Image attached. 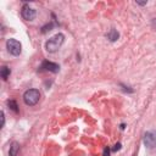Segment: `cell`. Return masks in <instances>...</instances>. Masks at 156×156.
<instances>
[{"label": "cell", "instance_id": "1", "mask_svg": "<svg viewBox=\"0 0 156 156\" xmlns=\"http://www.w3.org/2000/svg\"><path fill=\"white\" fill-rule=\"evenodd\" d=\"M63 41H65V35L62 33H57V34H55L54 37H51L45 43V49L49 52H55V51H57L62 46Z\"/></svg>", "mask_w": 156, "mask_h": 156}, {"label": "cell", "instance_id": "6", "mask_svg": "<svg viewBox=\"0 0 156 156\" xmlns=\"http://www.w3.org/2000/svg\"><path fill=\"white\" fill-rule=\"evenodd\" d=\"M40 71H48V72H52V73H57L60 71V66L55 62H51V61H43L40 67H39Z\"/></svg>", "mask_w": 156, "mask_h": 156}, {"label": "cell", "instance_id": "15", "mask_svg": "<svg viewBox=\"0 0 156 156\" xmlns=\"http://www.w3.org/2000/svg\"><path fill=\"white\" fill-rule=\"evenodd\" d=\"M121 146H122V145H121V143H117V144L115 145V147H113L112 150H113V151H118V150L121 149Z\"/></svg>", "mask_w": 156, "mask_h": 156}, {"label": "cell", "instance_id": "16", "mask_svg": "<svg viewBox=\"0 0 156 156\" xmlns=\"http://www.w3.org/2000/svg\"><path fill=\"white\" fill-rule=\"evenodd\" d=\"M151 26H152V28H154V29H156V17L151 20Z\"/></svg>", "mask_w": 156, "mask_h": 156}, {"label": "cell", "instance_id": "11", "mask_svg": "<svg viewBox=\"0 0 156 156\" xmlns=\"http://www.w3.org/2000/svg\"><path fill=\"white\" fill-rule=\"evenodd\" d=\"M52 27H54V24H52V23H49V24L44 26V27L41 28V33H46V32L51 30V28H52Z\"/></svg>", "mask_w": 156, "mask_h": 156}, {"label": "cell", "instance_id": "13", "mask_svg": "<svg viewBox=\"0 0 156 156\" xmlns=\"http://www.w3.org/2000/svg\"><path fill=\"white\" fill-rule=\"evenodd\" d=\"M119 85L123 88V90H124V91H129V93H133V89H128L129 87H126V85H124V84H122V83H121Z\"/></svg>", "mask_w": 156, "mask_h": 156}, {"label": "cell", "instance_id": "12", "mask_svg": "<svg viewBox=\"0 0 156 156\" xmlns=\"http://www.w3.org/2000/svg\"><path fill=\"white\" fill-rule=\"evenodd\" d=\"M102 155H104V156H110V147H108V146H106V147L104 149Z\"/></svg>", "mask_w": 156, "mask_h": 156}, {"label": "cell", "instance_id": "8", "mask_svg": "<svg viewBox=\"0 0 156 156\" xmlns=\"http://www.w3.org/2000/svg\"><path fill=\"white\" fill-rule=\"evenodd\" d=\"M20 151V144L17 141H12L9 150V156H17V152Z\"/></svg>", "mask_w": 156, "mask_h": 156}, {"label": "cell", "instance_id": "5", "mask_svg": "<svg viewBox=\"0 0 156 156\" xmlns=\"http://www.w3.org/2000/svg\"><path fill=\"white\" fill-rule=\"evenodd\" d=\"M21 15L22 17L26 20V21H33L35 18V15H37V11L30 7L28 4H24L22 6V10H21Z\"/></svg>", "mask_w": 156, "mask_h": 156}, {"label": "cell", "instance_id": "9", "mask_svg": "<svg viewBox=\"0 0 156 156\" xmlns=\"http://www.w3.org/2000/svg\"><path fill=\"white\" fill-rule=\"evenodd\" d=\"M10 74H11V69L7 66H2L1 69H0V76L2 78V80H7V78L10 77Z\"/></svg>", "mask_w": 156, "mask_h": 156}, {"label": "cell", "instance_id": "2", "mask_svg": "<svg viewBox=\"0 0 156 156\" xmlns=\"http://www.w3.org/2000/svg\"><path fill=\"white\" fill-rule=\"evenodd\" d=\"M40 99V91L38 89H28L23 94V101L27 106H34Z\"/></svg>", "mask_w": 156, "mask_h": 156}, {"label": "cell", "instance_id": "3", "mask_svg": "<svg viewBox=\"0 0 156 156\" xmlns=\"http://www.w3.org/2000/svg\"><path fill=\"white\" fill-rule=\"evenodd\" d=\"M6 49L11 55L18 56L21 54V51H22V45H21V43L18 40L13 39V38H10V39L6 40Z\"/></svg>", "mask_w": 156, "mask_h": 156}, {"label": "cell", "instance_id": "10", "mask_svg": "<svg viewBox=\"0 0 156 156\" xmlns=\"http://www.w3.org/2000/svg\"><path fill=\"white\" fill-rule=\"evenodd\" d=\"M7 106L10 110H12L13 112H18V106H17V102L15 100H7Z\"/></svg>", "mask_w": 156, "mask_h": 156}, {"label": "cell", "instance_id": "7", "mask_svg": "<svg viewBox=\"0 0 156 156\" xmlns=\"http://www.w3.org/2000/svg\"><path fill=\"white\" fill-rule=\"evenodd\" d=\"M106 38H107L110 41H116V40L119 38V33H118L115 28H112V29H110V30L106 33Z\"/></svg>", "mask_w": 156, "mask_h": 156}, {"label": "cell", "instance_id": "14", "mask_svg": "<svg viewBox=\"0 0 156 156\" xmlns=\"http://www.w3.org/2000/svg\"><path fill=\"white\" fill-rule=\"evenodd\" d=\"M5 126V113L4 111H1V128Z\"/></svg>", "mask_w": 156, "mask_h": 156}, {"label": "cell", "instance_id": "4", "mask_svg": "<svg viewBox=\"0 0 156 156\" xmlns=\"http://www.w3.org/2000/svg\"><path fill=\"white\" fill-rule=\"evenodd\" d=\"M143 141L147 149H154L156 146V130H147L144 134Z\"/></svg>", "mask_w": 156, "mask_h": 156}]
</instances>
